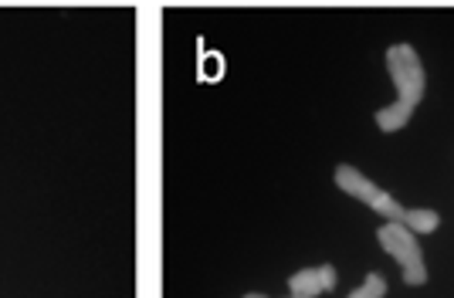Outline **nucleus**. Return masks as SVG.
Returning a JSON list of instances; mask_svg holds the SVG:
<instances>
[{"label": "nucleus", "mask_w": 454, "mask_h": 298, "mask_svg": "<svg viewBox=\"0 0 454 298\" xmlns=\"http://www.w3.org/2000/svg\"><path fill=\"white\" fill-rule=\"evenodd\" d=\"M387 68H390V78L397 85V102L387 109H377V126L383 132H397L411 122L417 102L424 98L427 74H424V65L411 44H394L387 51Z\"/></svg>", "instance_id": "obj_1"}, {"label": "nucleus", "mask_w": 454, "mask_h": 298, "mask_svg": "<svg viewBox=\"0 0 454 298\" xmlns=\"http://www.w3.org/2000/svg\"><path fill=\"white\" fill-rule=\"evenodd\" d=\"M377 241L400 261V275L407 285H424L427 281V264H424V251L417 244L414 231H407L403 224H380Z\"/></svg>", "instance_id": "obj_2"}, {"label": "nucleus", "mask_w": 454, "mask_h": 298, "mask_svg": "<svg viewBox=\"0 0 454 298\" xmlns=\"http://www.w3.org/2000/svg\"><path fill=\"white\" fill-rule=\"evenodd\" d=\"M336 186H340V190H346L349 197L363 200V204H370L380 217H390V224L403 221V210H407V207H400L397 200L387 193V190H380L377 184H370L360 169L346 167V163H342V167H336Z\"/></svg>", "instance_id": "obj_3"}, {"label": "nucleus", "mask_w": 454, "mask_h": 298, "mask_svg": "<svg viewBox=\"0 0 454 298\" xmlns=\"http://www.w3.org/2000/svg\"><path fill=\"white\" fill-rule=\"evenodd\" d=\"M288 288H292V298H316L319 292H333L336 288V268L333 264H322V268L295 271L288 278Z\"/></svg>", "instance_id": "obj_4"}, {"label": "nucleus", "mask_w": 454, "mask_h": 298, "mask_svg": "<svg viewBox=\"0 0 454 298\" xmlns=\"http://www.w3.org/2000/svg\"><path fill=\"white\" fill-rule=\"evenodd\" d=\"M403 227L407 231H414V234H431V231H437V224H441V217H437L434 210H403Z\"/></svg>", "instance_id": "obj_5"}, {"label": "nucleus", "mask_w": 454, "mask_h": 298, "mask_svg": "<svg viewBox=\"0 0 454 298\" xmlns=\"http://www.w3.org/2000/svg\"><path fill=\"white\" fill-rule=\"evenodd\" d=\"M383 295H387V278L373 271V275H366V281H363L356 292H349L346 298H383Z\"/></svg>", "instance_id": "obj_6"}, {"label": "nucleus", "mask_w": 454, "mask_h": 298, "mask_svg": "<svg viewBox=\"0 0 454 298\" xmlns=\"http://www.w3.org/2000/svg\"><path fill=\"white\" fill-rule=\"evenodd\" d=\"M245 298H265V295H245Z\"/></svg>", "instance_id": "obj_7"}]
</instances>
